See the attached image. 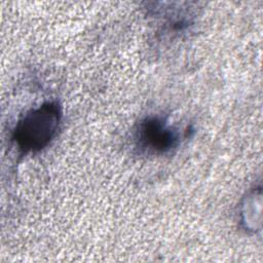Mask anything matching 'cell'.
I'll use <instances>...</instances> for the list:
<instances>
[{"label": "cell", "instance_id": "6da1fadb", "mask_svg": "<svg viewBox=\"0 0 263 263\" xmlns=\"http://www.w3.org/2000/svg\"><path fill=\"white\" fill-rule=\"evenodd\" d=\"M62 119V110L57 102H45L28 111L16 123L12 139L24 153L44 149L55 137Z\"/></svg>", "mask_w": 263, "mask_h": 263}, {"label": "cell", "instance_id": "7a4b0ae2", "mask_svg": "<svg viewBox=\"0 0 263 263\" xmlns=\"http://www.w3.org/2000/svg\"><path fill=\"white\" fill-rule=\"evenodd\" d=\"M136 146L143 153L162 155L177 147L179 133L158 116H148L140 121L135 133Z\"/></svg>", "mask_w": 263, "mask_h": 263}]
</instances>
